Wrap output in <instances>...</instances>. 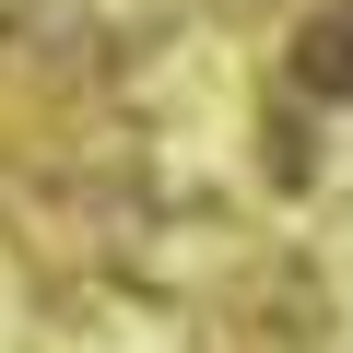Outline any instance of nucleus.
I'll return each instance as SVG.
<instances>
[{"label": "nucleus", "mask_w": 353, "mask_h": 353, "mask_svg": "<svg viewBox=\"0 0 353 353\" xmlns=\"http://www.w3.org/2000/svg\"><path fill=\"white\" fill-rule=\"evenodd\" d=\"M306 83L353 94V12H341V24H318V48H306Z\"/></svg>", "instance_id": "nucleus-1"}]
</instances>
